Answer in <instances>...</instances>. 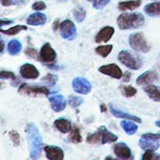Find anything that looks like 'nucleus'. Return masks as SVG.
I'll return each instance as SVG.
<instances>
[{
  "mask_svg": "<svg viewBox=\"0 0 160 160\" xmlns=\"http://www.w3.org/2000/svg\"><path fill=\"white\" fill-rule=\"evenodd\" d=\"M73 90L75 92L81 95H87L92 91V84L84 78H76L72 82Z\"/></svg>",
  "mask_w": 160,
  "mask_h": 160,
  "instance_id": "nucleus-8",
  "label": "nucleus"
},
{
  "mask_svg": "<svg viewBox=\"0 0 160 160\" xmlns=\"http://www.w3.org/2000/svg\"><path fill=\"white\" fill-rule=\"evenodd\" d=\"M102 134V144L104 145L106 143H112L118 140V137L112 134L109 131L106 127H101L98 128Z\"/></svg>",
  "mask_w": 160,
  "mask_h": 160,
  "instance_id": "nucleus-19",
  "label": "nucleus"
},
{
  "mask_svg": "<svg viewBox=\"0 0 160 160\" xmlns=\"http://www.w3.org/2000/svg\"><path fill=\"white\" fill-rule=\"evenodd\" d=\"M40 59L45 63H52L56 59V53L49 43L42 46L40 51Z\"/></svg>",
  "mask_w": 160,
  "mask_h": 160,
  "instance_id": "nucleus-9",
  "label": "nucleus"
},
{
  "mask_svg": "<svg viewBox=\"0 0 160 160\" xmlns=\"http://www.w3.org/2000/svg\"><path fill=\"white\" fill-rule=\"evenodd\" d=\"M47 20L46 15L42 12H34L29 16L27 20V23L31 26H41L45 24Z\"/></svg>",
  "mask_w": 160,
  "mask_h": 160,
  "instance_id": "nucleus-17",
  "label": "nucleus"
},
{
  "mask_svg": "<svg viewBox=\"0 0 160 160\" xmlns=\"http://www.w3.org/2000/svg\"><path fill=\"white\" fill-rule=\"evenodd\" d=\"M21 43L18 40H17V39L11 40L7 45L8 52L10 55H12V56H16V55L19 54L20 51H21Z\"/></svg>",
  "mask_w": 160,
  "mask_h": 160,
  "instance_id": "nucleus-24",
  "label": "nucleus"
},
{
  "mask_svg": "<svg viewBox=\"0 0 160 160\" xmlns=\"http://www.w3.org/2000/svg\"><path fill=\"white\" fill-rule=\"evenodd\" d=\"M70 140L73 143H80L82 141V137L80 133V130L78 128H74L71 131L70 135Z\"/></svg>",
  "mask_w": 160,
  "mask_h": 160,
  "instance_id": "nucleus-30",
  "label": "nucleus"
},
{
  "mask_svg": "<svg viewBox=\"0 0 160 160\" xmlns=\"http://www.w3.org/2000/svg\"><path fill=\"white\" fill-rule=\"evenodd\" d=\"M160 134H145L142 136V138L139 140L138 145L143 150L148 151H156L159 148Z\"/></svg>",
  "mask_w": 160,
  "mask_h": 160,
  "instance_id": "nucleus-4",
  "label": "nucleus"
},
{
  "mask_svg": "<svg viewBox=\"0 0 160 160\" xmlns=\"http://www.w3.org/2000/svg\"><path fill=\"white\" fill-rule=\"evenodd\" d=\"M20 73L25 79H36L39 77V71L32 64L25 63L20 67Z\"/></svg>",
  "mask_w": 160,
  "mask_h": 160,
  "instance_id": "nucleus-12",
  "label": "nucleus"
},
{
  "mask_svg": "<svg viewBox=\"0 0 160 160\" xmlns=\"http://www.w3.org/2000/svg\"><path fill=\"white\" fill-rule=\"evenodd\" d=\"M58 22H59V20H56V21L54 22V27H53V28H54L55 31H56L58 28Z\"/></svg>",
  "mask_w": 160,
  "mask_h": 160,
  "instance_id": "nucleus-45",
  "label": "nucleus"
},
{
  "mask_svg": "<svg viewBox=\"0 0 160 160\" xmlns=\"http://www.w3.org/2000/svg\"><path fill=\"white\" fill-rule=\"evenodd\" d=\"M54 125L61 133H63V134H67L69 131H71V123L66 119H58L54 122Z\"/></svg>",
  "mask_w": 160,
  "mask_h": 160,
  "instance_id": "nucleus-22",
  "label": "nucleus"
},
{
  "mask_svg": "<svg viewBox=\"0 0 160 160\" xmlns=\"http://www.w3.org/2000/svg\"><path fill=\"white\" fill-rule=\"evenodd\" d=\"M98 70L103 74L108 75V76L115 78V79H120L123 77V72L120 70V67L115 63L102 66L98 69Z\"/></svg>",
  "mask_w": 160,
  "mask_h": 160,
  "instance_id": "nucleus-11",
  "label": "nucleus"
},
{
  "mask_svg": "<svg viewBox=\"0 0 160 160\" xmlns=\"http://www.w3.org/2000/svg\"><path fill=\"white\" fill-rule=\"evenodd\" d=\"M87 142L89 144H102V134L99 130L98 131L93 133V134H89L87 137Z\"/></svg>",
  "mask_w": 160,
  "mask_h": 160,
  "instance_id": "nucleus-29",
  "label": "nucleus"
},
{
  "mask_svg": "<svg viewBox=\"0 0 160 160\" xmlns=\"http://www.w3.org/2000/svg\"><path fill=\"white\" fill-rule=\"evenodd\" d=\"M45 8H46V5H45V3L42 1L36 2H34V4L32 5V9L36 11L43 10Z\"/></svg>",
  "mask_w": 160,
  "mask_h": 160,
  "instance_id": "nucleus-40",
  "label": "nucleus"
},
{
  "mask_svg": "<svg viewBox=\"0 0 160 160\" xmlns=\"http://www.w3.org/2000/svg\"><path fill=\"white\" fill-rule=\"evenodd\" d=\"M44 151L48 160H63L64 152L59 147L48 145L44 148Z\"/></svg>",
  "mask_w": 160,
  "mask_h": 160,
  "instance_id": "nucleus-13",
  "label": "nucleus"
},
{
  "mask_svg": "<svg viewBox=\"0 0 160 160\" xmlns=\"http://www.w3.org/2000/svg\"><path fill=\"white\" fill-rule=\"evenodd\" d=\"M9 138H10L11 141L12 142V143L14 144L15 145H20V134L17 132L16 131H11L9 134Z\"/></svg>",
  "mask_w": 160,
  "mask_h": 160,
  "instance_id": "nucleus-37",
  "label": "nucleus"
},
{
  "mask_svg": "<svg viewBox=\"0 0 160 160\" xmlns=\"http://www.w3.org/2000/svg\"><path fill=\"white\" fill-rule=\"evenodd\" d=\"M1 3L4 6H9L12 5L24 3V0H1Z\"/></svg>",
  "mask_w": 160,
  "mask_h": 160,
  "instance_id": "nucleus-38",
  "label": "nucleus"
},
{
  "mask_svg": "<svg viewBox=\"0 0 160 160\" xmlns=\"http://www.w3.org/2000/svg\"><path fill=\"white\" fill-rule=\"evenodd\" d=\"M58 80V76L57 75H54V74H51V73H48L45 77H44L42 78V81L46 82L47 84H49V85L54 86L55 84L56 83Z\"/></svg>",
  "mask_w": 160,
  "mask_h": 160,
  "instance_id": "nucleus-35",
  "label": "nucleus"
},
{
  "mask_svg": "<svg viewBox=\"0 0 160 160\" xmlns=\"http://www.w3.org/2000/svg\"><path fill=\"white\" fill-rule=\"evenodd\" d=\"M145 13L150 17H158L160 16V2L149 3L145 6Z\"/></svg>",
  "mask_w": 160,
  "mask_h": 160,
  "instance_id": "nucleus-23",
  "label": "nucleus"
},
{
  "mask_svg": "<svg viewBox=\"0 0 160 160\" xmlns=\"http://www.w3.org/2000/svg\"><path fill=\"white\" fill-rule=\"evenodd\" d=\"M121 127L123 128V131L129 135H133L137 132L138 127L137 124L131 121H128V120H123L121 122Z\"/></svg>",
  "mask_w": 160,
  "mask_h": 160,
  "instance_id": "nucleus-25",
  "label": "nucleus"
},
{
  "mask_svg": "<svg viewBox=\"0 0 160 160\" xmlns=\"http://www.w3.org/2000/svg\"><path fill=\"white\" fill-rule=\"evenodd\" d=\"M93 3V7L96 9H102L105 7L110 0H88Z\"/></svg>",
  "mask_w": 160,
  "mask_h": 160,
  "instance_id": "nucleus-34",
  "label": "nucleus"
},
{
  "mask_svg": "<svg viewBox=\"0 0 160 160\" xmlns=\"http://www.w3.org/2000/svg\"><path fill=\"white\" fill-rule=\"evenodd\" d=\"M18 92L22 95H31V96H36L39 95H48L51 93L48 88L45 86L30 85L28 84H21L19 88Z\"/></svg>",
  "mask_w": 160,
  "mask_h": 160,
  "instance_id": "nucleus-6",
  "label": "nucleus"
},
{
  "mask_svg": "<svg viewBox=\"0 0 160 160\" xmlns=\"http://www.w3.org/2000/svg\"><path fill=\"white\" fill-rule=\"evenodd\" d=\"M25 54L30 58H32L34 59H40V53L38 52L35 48H28L25 51Z\"/></svg>",
  "mask_w": 160,
  "mask_h": 160,
  "instance_id": "nucleus-36",
  "label": "nucleus"
},
{
  "mask_svg": "<svg viewBox=\"0 0 160 160\" xmlns=\"http://www.w3.org/2000/svg\"><path fill=\"white\" fill-rule=\"evenodd\" d=\"M30 149V157L37 160L40 157L42 149V138L38 129L34 123H29L26 130Z\"/></svg>",
  "mask_w": 160,
  "mask_h": 160,
  "instance_id": "nucleus-1",
  "label": "nucleus"
},
{
  "mask_svg": "<svg viewBox=\"0 0 160 160\" xmlns=\"http://www.w3.org/2000/svg\"><path fill=\"white\" fill-rule=\"evenodd\" d=\"M3 50H4V42H3L2 39H1V54H2Z\"/></svg>",
  "mask_w": 160,
  "mask_h": 160,
  "instance_id": "nucleus-44",
  "label": "nucleus"
},
{
  "mask_svg": "<svg viewBox=\"0 0 160 160\" xmlns=\"http://www.w3.org/2000/svg\"><path fill=\"white\" fill-rule=\"evenodd\" d=\"M142 160H160V154L154 153V151L148 150L142 156Z\"/></svg>",
  "mask_w": 160,
  "mask_h": 160,
  "instance_id": "nucleus-33",
  "label": "nucleus"
},
{
  "mask_svg": "<svg viewBox=\"0 0 160 160\" xmlns=\"http://www.w3.org/2000/svg\"><path fill=\"white\" fill-rule=\"evenodd\" d=\"M115 30L112 27H105L100 30L95 37V42L101 43V42H107L111 39L113 35Z\"/></svg>",
  "mask_w": 160,
  "mask_h": 160,
  "instance_id": "nucleus-15",
  "label": "nucleus"
},
{
  "mask_svg": "<svg viewBox=\"0 0 160 160\" xmlns=\"http://www.w3.org/2000/svg\"><path fill=\"white\" fill-rule=\"evenodd\" d=\"M105 160H118V159H113V158L110 157V156H107V157H106V159H105Z\"/></svg>",
  "mask_w": 160,
  "mask_h": 160,
  "instance_id": "nucleus-46",
  "label": "nucleus"
},
{
  "mask_svg": "<svg viewBox=\"0 0 160 160\" xmlns=\"http://www.w3.org/2000/svg\"><path fill=\"white\" fill-rule=\"evenodd\" d=\"M118 59L125 67L134 70H139L143 64L139 56H134L127 50H123L119 53Z\"/></svg>",
  "mask_w": 160,
  "mask_h": 160,
  "instance_id": "nucleus-3",
  "label": "nucleus"
},
{
  "mask_svg": "<svg viewBox=\"0 0 160 160\" xmlns=\"http://www.w3.org/2000/svg\"><path fill=\"white\" fill-rule=\"evenodd\" d=\"M145 23V17L139 12L123 13L117 18V24L121 30L136 29Z\"/></svg>",
  "mask_w": 160,
  "mask_h": 160,
  "instance_id": "nucleus-2",
  "label": "nucleus"
},
{
  "mask_svg": "<svg viewBox=\"0 0 160 160\" xmlns=\"http://www.w3.org/2000/svg\"><path fill=\"white\" fill-rule=\"evenodd\" d=\"M129 44L131 48L137 52L145 53L150 50L149 45L142 33L131 34L129 37Z\"/></svg>",
  "mask_w": 160,
  "mask_h": 160,
  "instance_id": "nucleus-5",
  "label": "nucleus"
},
{
  "mask_svg": "<svg viewBox=\"0 0 160 160\" xmlns=\"http://www.w3.org/2000/svg\"><path fill=\"white\" fill-rule=\"evenodd\" d=\"M12 20H1V27H2L3 25H6V24H10V23H12Z\"/></svg>",
  "mask_w": 160,
  "mask_h": 160,
  "instance_id": "nucleus-42",
  "label": "nucleus"
},
{
  "mask_svg": "<svg viewBox=\"0 0 160 160\" xmlns=\"http://www.w3.org/2000/svg\"><path fill=\"white\" fill-rule=\"evenodd\" d=\"M100 108H101V110L102 112H106V110H107V108H106V106H105L104 104H102L101 106H100Z\"/></svg>",
  "mask_w": 160,
  "mask_h": 160,
  "instance_id": "nucleus-43",
  "label": "nucleus"
},
{
  "mask_svg": "<svg viewBox=\"0 0 160 160\" xmlns=\"http://www.w3.org/2000/svg\"><path fill=\"white\" fill-rule=\"evenodd\" d=\"M59 31L62 38L72 41L77 37V28L70 20H66L59 25Z\"/></svg>",
  "mask_w": 160,
  "mask_h": 160,
  "instance_id": "nucleus-7",
  "label": "nucleus"
},
{
  "mask_svg": "<svg viewBox=\"0 0 160 160\" xmlns=\"http://www.w3.org/2000/svg\"><path fill=\"white\" fill-rule=\"evenodd\" d=\"M73 16L78 23H81L85 19L86 11L82 7H78L73 12Z\"/></svg>",
  "mask_w": 160,
  "mask_h": 160,
  "instance_id": "nucleus-31",
  "label": "nucleus"
},
{
  "mask_svg": "<svg viewBox=\"0 0 160 160\" xmlns=\"http://www.w3.org/2000/svg\"><path fill=\"white\" fill-rule=\"evenodd\" d=\"M120 89L122 95L127 98H131V97L134 96L137 93V89L130 85H122L120 87Z\"/></svg>",
  "mask_w": 160,
  "mask_h": 160,
  "instance_id": "nucleus-27",
  "label": "nucleus"
},
{
  "mask_svg": "<svg viewBox=\"0 0 160 160\" xmlns=\"http://www.w3.org/2000/svg\"><path fill=\"white\" fill-rule=\"evenodd\" d=\"M114 153L116 156L121 160H131L132 153L131 150L128 145L123 142H119L114 145Z\"/></svg>",
  "mask_w": 160,
  "mask_h": 160,
  "instance_id": "nucleus-10",
  "label": "nucleus"
},
{
  "mask_svg": "<svg viewBox=\"0 0 160 160\" xmlns=\"http://www.w3.org/2000/svg\"><path fill=\"white\" fill-rule=\"evenodd\" d=\"M0 78L2 80L4 79H11V80H15L16 77L14 75V73L12 72H9V71H2L0 73Z\"/></svg>",
  "mask_w": 160,
  "mask_h": 160,
  "instance_id": "nucleus-39",
  "label": "nucleus"
},
{
  "mask_svg": "<svg viewBox=\"0 0 160 160\" xmlns=\"http://www.w3.org/2000/svg\"><path fill=\"white\" fill-rule=\"evenodd\" d=\"M131 74L129 73V72H126L125 73V74L123 75V82H128V81H130V79H131Z\"/></svg>",
  "mask_w": 160,
  "mask_h": 160,
  "instance_id": "nucleus-41",
  "label": "nucleus"
},
{
  "mask_svg": "<svg viewBox=\"0 0 160 160\" xmlns=\"http://www.w3.org/2000/svg\"><path fill=\"white\" fill-rule=\"evenodd\" d=\"M84 102V99L81 97L74 96V95H70L69 97V104L72 106V107H78L81 106L82 103Z\"/></svg>",
  "mask_w": 160,
  "mask_h": 160,
  "instance_id": "nucleus-32",
  "label": "nucleus"
},
{
  "mask_svg": "<svg viewBox=\"0 0 160 160\" xmlns=\"http://www.w3.org/2000/svg\"><path fill=\"white\" fill-rule=\"evenodd\" d=\"M27 29H28V28H27V26H24V25H17V26L12 27V28H9L8 30L1 29L0 31L2 34H7V35H15V34H18L20 31H26Z\"/></svg>",
  "mask_w": 160,
  "mask_h": 160,
  "instance_id": "nucleus-26",
  "label": "nucleus"
},
{
  "mask_svg": "<svg viewBox=\"0 0 160 160\" xmlns=\"http://www.w3.org/2000/svg\"><path fill=\"white\" fill-rule=\"evenodd\" d=\"M145 92H146L147 95L149 96L150 98L155 102H160V88H158L157 86L152 85V84H149V85L146 86L144 88Z\"/></svg>",
  "mask_w": 160,
  "mask_h": 160,
  "instance_id": "nucleus-20",
  "label": "nucleus"
},
{
  "mask_svg": "<svg viewBox=\"0 0 160 160\" xmlns=\"http://www.w3.org/2000/svg\"><path fill=\"white\" fill-rule=\"evenodd\" d=\"M112 45H101L95 48V52L98 55L102 56V57H107L109 55V53L112 52Z\"/></svg>",
  "mask_w": 160,
  "mask_h": 160,
  "instance_id": "nucleus-28",
  "label": "nucleus"
},
{
  "mask_svg": "<svg viewBox=\"0 0 160 160\" xmlns=\"http://www.w3.org/2000/svg\"><path fill=\"white\" fill-rule=\"evenodd\" d=\"M109 109H110V111L111 112H112V115H113L114 117H117V118H124L127 119V120H133V121L136 122V123H142V120H141L139 117H136V116L131 115V114H128L127 113V112H123V111L120 110V109H116L112 105H110V106H109Z\"/></svg>",
  "mask_w": 160,
  "mask_h": 160,
  "instance_id": "nucleus-18",
  "label": "nucleus"
},
{
  "mask_svg": "<svg viewBox=\"0 0 160 160\" xmlns=\"http://www.w3.org/2000/svg\"><path fill=\"white\" fill-rule=\"evenodd\" d=\"M156 125L157 127H159L160 128V120H158V121L156 122Z\"/></svg>",
  "mask_w": 160,
  "mask_h": 160,
  "instance_id": "nucleus-47",
  "label": "nucleus"
},
{
  "mask_svg": "<svg viewBox=\"0 0 160 160\" xmlns=\"http://www.w3.org/2000/svg\"><path fill=\"white\" fill-rule=\"evenodd\" d=\"M142 4V0H131V1L121 2L119 3L118 7L121 11L134 10L137 9Z\"/></svg>",
  "mask_w": 160,
  "mask_h": 160,
  "instance_id": "nucleus-21",
  "label": "nucleus"
},
{
  "mask_svg": "<svg viewBox=\"0 0 160 160\" xmlns=\"http://www.w3.org/2000/svg\"><path fill=\"white\" fill-rule=\"evenodd\" d=\"M157 79V73L153 70H148L145 73H142L136 80V83L138 85H146L150 84Z\"/></svg>",
  "mask_w": 160,
  "mask_h": 160,
  "instance_id": "nucleus-16",
  "label": "nucleus"
},
{
  "mask_svg": "<svg viewBox=\"0 0 160 160\" xmlns=\"http://www.w3.org/2000/svg\"><path fill=\"white\" fill-rule=\"evenodd\" d=\"M52 108L56 112H59L63 110L67 106V102L62 95H54L48 98Z\"/></svg>",
  "mask_w": 160,
  "mask_h": 160,
  "instance_id": "nucleus-14",
  "label": "nucleus"
}]
</instances>
